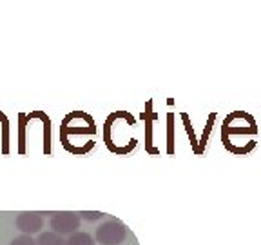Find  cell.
Wrapping results in <instances>:
<instances>
[{
  "label": "cell",
  "mask_w": 261,
  "mask_h": 245,
  "mask_svg": "<svg viewBox=\"0 0 261 245\" xmlns=\"http://www.w3.org/2000/svg\"><path fill=\"white\" fill-rule=\"evenodd\" d=\"M98 127L94 118L86 111H71L64 116L60 126V142L67 153L86 156L93 151Z\"/></svg>",
  "instance_id": "6da1fadb"
},
{
  "label": "cell",
  "mask_w": 261,
  "mask_h": 245,
  "mask_svg": "<svg viewBox=\"0 0 261 245\" xmlns=\"http://www.w3.org/2000/svg\"><path fill=\"white\" fill-rule=\"evenodd\" d=\"M65 245H96V240H94L89 233H82V231H78V233L67 236Z\"/></svg>",
  "instance_id": "7c38bea8"
},
{
  "label": "cell",
  "mask_w": 261,
  "mask_h": 245,
  "mask_svg": "<svg viewBox=\"0 0 261 245\" xmlns=\"http://www.w3.org/2000/svg\"><path fill=\"white\" fill-rule=\"evenodd\" d=\"M142 120L145 124V151L151 156H160V147L154 145V124L158 122V113L154 111V100L152 98H149L145 102Z\"/></svg>",
  "instance_id": "8992f818"
},
{
  "label": "cell",
  "mask_w": 261,
  "mask_h": 245,
  "mask_svg": "<svg viewBox=\"0 0 261 245\" xmlns=\"http://www.w3.org/2000/svg\"><path fill=\"white\" fill-rule=\"evenodd\" d=\"M176 127H174V113H167V155H176Z\"/></svg>",
  "instance_id": "30bf717a"
},
{
  "label": "cell",
  "mask_w": 261,
  "mask_h": 245,
  "mask_svg": "<svg viewBox=\"0 0 261 245\" xmlns=\"http://www.w3.org/2000/svg\"><path fill=\"white\" fill-rule=\"evenodd\" d=\"M37 245H65L64 236L53 233V231H44V233L38 234Z\"/></svg>",
  "instance_id": "8fae6325"
},
{
  "label": "cell",
  "mask_w": 261,
  "mask_h": 245,
  "mask_svg": "<svg viewBox=\"0 0 261 245\" xmlns=\"http://www.w3.org/2000/svg\"><path fill=\"white\" fill-rule=\"evenodd\" d=\"M80 214L74 211H58L53 212V216H51V231L60 236H71V234L78 233V229H80Z\"/></svg>",
  "instance_id": "5b68a950"
},
{
  "label": "cell",
  "mask_w": 261,
  "mask_h": 245,
  "mask_svg": "<svg viewBox=\"0 0 261 245\" xmlns=\"http://www.w3.org/2000/svg\"><path fill=\"white\" fill-rule=\"evenodd\" d=\"M15 225L22 234L33 236V234H40L42 227H44V218H42V212L25 211L16 216Z\"/></svg>",
  "instance_id": "ba28073f"
},
{
  "label": "cell",
  "mask_w": 261,
  "mask_h": 245,
  "mask_svg": "<svg viewBox=\"0 0 261 245\" xmlns=\"http://www.w3.org/2000/svg\"><path fill=\"white\" fill-rule=\"evenodd\" d=\"M127 238V227L120 220H107L96 229V243L122 245Z\"/></svg>",
  "instance_id": "277c9868"
},
{
  "label": "cell",
  "mask_w": 261,
  "mask_h": 245,
  "mask_svg": "<svg viewBox=\"0 0 261 245\" xmlns=\"http://www.w3.org/2000/svg\"><path fill=\"white\" fill-rule=\"evenodd\" d=\"M221 143L227 149V153L234 156H247L256 149V138L249 136H236V135H221Z\"/></svg>",
  "instance_id": "52a82bcc"
},
{
  "label": "cell",
  "mask_w": 261,
  "mask_h": 245,
  "mask_svg": "<svg viewBox=\"0 0 261 245\" xmlns=\"http://www.w3.org/2000/svg\"><path fill=\"white\" fill-rule=\"evenodd\" d=\"M214 127H216V113H208L207 122H205V127H203V133H201V136L198 138V147H196L194 155H198V156L205 155L208 142H211V136H212V131H214Z\"/></svg>",
  "instance_id": "9c48e42d"
},
{
  "label": "cell",
  "mask_w": 261,
  "mask_h": 245,
  "mask_svg": "<svg viewBox=\"0 0 261 245\" xmlns=\"http://www.w3.org/2000/svg\"><path fill=\"white\" fill-rule=\"evenodd\" d=\"M136 118L127 111H114L106 118L102 127L103 143L113 155L127 156L138 145V138L133 135Z\"/></svg>",
  "instance_id": "7a4b0ae2"
},
{
  "label": "cell",
  "mask_w": 261,
  "mask_h": 245,
  "mask_svg": "<svg viewBox=\"0 0 261 245\" xmlns=\"http://www.w3.org/2000/svg\"><path fill=\"white\" fill-rule=\"evenodd\" d=\"M181 122L185 126V133L189 135V142L192 145V151H196V147H198V136H196V131L192 127V122L189 118V113H181Z\"/></svg>",
  "instance_id": "4fadbf2b"
},
{
  "label": "cell",
  "mask_w": 261,
  "mask_h": 245,
  "mask_svg": "<svg viewBox=\"0 0 261 245\" xmlns=\"http://www.w3.org/2000/svg\"><path fill=\"white\" fill-rule=\"evenodd\" d=\"M259 133V127L252 114L247 111H232L221 122V135H236L254 138Z\"/></svg>",
  "instance_id": "3957f363"
},
{
  "label": "cell",
  "mask_w": 261,
  "mask_h": 245,
  "mask_svg": "<svg viewBox=\"0 0 261 245\" xmlns=\"http://www.w3.org/2000/svg\"><path fill=\"white\" fill-rule=\"evenodd\" d=\"M9 245H37V240L33 236H29V234H20V236L13 238Z\"/></svg>",
  "instance_id": "9a60e30c"
},
{
  "label": "cell",
  "mask_w": 261,
  "mask_h": 245,
  "mask_svg": "<svg viewBox=\"0 0 261 245\" xmlns=\"http://www.w3.org/2000/svg\"><path fill=\"white\" fill-rule=\"evenodd\" d=\"M80 220H86V222H100L106 214L102 211H80Z\"/></svg>",
  "instance_id": "5bb4252c"
}]
</instances>
